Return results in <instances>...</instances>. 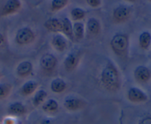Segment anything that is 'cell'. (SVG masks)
I'll list each match as a JSON object with an SVG mask.
<instances>
[{
    "label": "cell",
    "mask_w": 151,
    "mask_h": 124,
    "mask_svg": "<svg viewBox=\"0 0 151 124\" xmlns=\"http://www.w3.org/2000/svg\"><path fill=\"white\" fill-rule=\"evenodd\" d=\"M8 112L13 115H22L26 113V107L20 102H14L8 106Z\"/></svg>",
    "instance_id": "cell-13"
},
{
    "label": "cell",
    "mask_w": 151,
    "mask_h": 124,
    "mask_svg": "<svg viewBox=\"0 0 151 124\" xmlns=\"http://www.w3.org/2000/svg\"><path fill=\"white\" fill-rule=\"evenodd\" d=\"M68 0H52L51 8L53 11H57L66 6Z\"/></svg>",
    "instance_id": "cell-25"
},
{
    "label": "cell",
    "mask_w": 151,
    "mask_h": 124,
    "mask_svg": "<svg viewBox=\"0 0 151 124\" xmlns=\"http://www.w3.org/2000/svg\"><path fill=\"white\" fill-rule=\"evenodd\" d=\"M64 106L68 111H76L83 106V101L77 97H70L65 100Z\"/></svg>",
    "instance_id": "cell-10"
},
{
    "label": "cell",
    "mask_w": 151,
    "mask_h": 124,
    "mask_svg": "<svg viewBox=\"0 0 151 124\" xmlns=\"http://www.w3.org/2000/svg\"><path fill=\"white\" fill-rule=\"evenodd\" d=\"M131 14V9L126 5H119L113 11V19L117 22H124L128 20Z\"/></svg>",
    "instance_id": "cell-5"
},
{
    "label": "cell",
    "mask_w": 151,
    "mask_h": 124,
    "mask_svg": "<svg viewBox=\"0 0 151 124\" xmlns=\"http://www.w3.org/2000/svg\"><path fill=\"white\" fill-rule=\"evenodd\" d=\"M38 87V84L36 81L29 80L22 86L21 94L24 96H29L33 94Z\"/></svg>",
    "instance_id": "cell-15"
},
{
    "label": "cell",
    "mask_w": 151,
    "mask_h": 124,
    "mask_svg": "<svg viewBox=\"0 0 151 124\" xmlns=\"http://www.w3.org/2000/svg\"><path fill=\"white\" fill-rule=\"evenodd\" d=\"M66 83L61 78L54 79L50 83V89L54 93H62L66 89Z\"/></svg>",
    "instance_id": "cell-14"
},
{
    "label": "cell",
    "mask_w": 151,
    "mask_h": 124,
    "mask_svg": "<svg viewBox=\"0 0 151 124\" xmlns=\"http://www.w3.org/2000/svg\"><path fill=\"white\" fill-rule=\"evenodd\" d=\"M125 1H127V2H136V0H125Z\"/></svg>",
    "instance_id": "cell-31"
},
{
    "label": "cell",
    "mask_w": 151,
    "mask_h": 124,
    "mask_svg": "<svg viewBox=\"0 0 151 124\" xmlns=\"http://www.w3.org/2000/svg\"><path fill=\"white\" fill-rule=\"evenodd\" d=\"M101 81L104 86L107 89L112 90L118 87V72L113 64H108L102 70L101 74Z\"/></svg>",
    "instance_id": "cell-1"
},
{
    "label": "cell",
    "mask_w": 151,
    "mask_h": 124,
    "mask_svg": "<svg viewBox=\"0 0 151 124\" xmlns=\"http://www.w3.org/2000/svg\"><path fill=\"white\" fill-rule=\"evenodd\" d=\"M21 8V2L19 0H8L2 9L1 15L8 16L17 12Z\"/></svg>",
    "instance_id": "cell-7"
},
{
    "label": "cell",
    "mask_w": 151,
    "mask_h": 124,
    "mask_svg": "<svg viewBox=\"0 0 151 124\" xmlns=\"http://www.w3.org/2000/svg\"><path fill=\"white\" fill-rule=\"evenodd\" d=\"M78 64V57L74 54H70L65 58L64 62L65 69L68 71H72L76 68Z\"/></svg>",
    "instance_id": "cell-17"
},
{
    "label": "cell",
    "mask_w": 151,
    "mask_h": 124,
    "mask_svg": "<svg viewBox=\"0 0 151 124\" xmlns=\"http://www.w3.org/2000/svg\"><path fill=\"white\" fill-rule=\"evenodd\" d=\"M150 1H151V0H150Z\"/></svg>",
    "instance_id": "cell-32"
},
{
    "label": "cell",
    "mask_w": 151,
    "mask_h": 124,
    "mask_svg": "<svg viewBox=\"0 0 151 124\" xmlns=\"http://www.w3.org/2000/svg\"><path fill=\"white\" fill-rule=\"evenodd\" d=\"M62 22V31L67 36H68L70 39H73L74 34H73V25L72 23H71L70 20L68 17H65V18L63 19Z\"/></svg>",
    "instance_id": "cell-18"
},
{
    "label": "cell",
    "mask_w": 151,
    "mask_h": 124,
    "mask_svg": "<svg viewBox=\"0 0 151 124\" xmlns=\"http://www.w3.org/2000/svg\"><path fill=\"white\" fill-rule=\"evenodd\" d=\"M56 58L50 54H47L44 55L41 59L42 68L46 71H52L56 65Z\"/></svg>",
    "instance_id": "cell-8"
},
{
    "label": "cell",
    "mask_w": 151,
    "mask_h": 124,
    "mask_svg": "<svg viewBox=\"0 0 151 124\" xmlns=\"http://www.w3.org/2000/svg\"><path fill=\"white\" fill-rule=\"evenodd\" d=\"M5 42V37H4L3 34L0 33V46Z\"/></svg>",
    "instance_id": "cell-29"
},
{
    "label": "cell",
    "mask_w": 151,
    "mask_h": 124,
    "mask_svg": "<svg viewBox=\"0 0 151 124\" xmlns=\"http://www.w3.org/2000/svg\"><path fill=\"white\" fill-rule=\"evenodd\" d=\"M41 124H53V123L51 120H50L45 119L42 121Z\"/></svg>",
    "instance_id": "cell-28"
},
{
    "label": "cell",
    "mask_w": 151,
    "mask_h": 124,
    "mask_svg": "<svg viewBox=\"0 0 151 124\" xmlns=\"http://www.w3.org/2000/svg\"><path fill=\"white\" fill-rule=\"evenodd\" d=\"M11 91V86L8 83H0V100H3L9 96Z\"/></svg>",
    "instance_id": "cell-23"
},
{
    "label": "cell",
    "mask_w": 151,
    "mask_h": 124,
    "mask_svg": "<svg viewBox=\"0 0 151 124\" xmlns=\"http://www.w3.org/2000/svg\"><path fill=\"white\" fill-rule=\"evenodd\" d=\"M73 34L78 39H83L85 35V25L81 22H76L73 25Z\"/></svg>",
    "instance_id": "cell-21"
},
{
    "label": "cell",
    "mask_w": 151,
    "mask_h": 124,
    "mask_svg": "<svg viewBox=\"0 0 151 124\" xmlns=\"http://www.w3.org/2000/svg\"><path fill=\"white\" fill-rule=\"evenodd\" d=\"M139 124H151V119L150 118H145L142 120Z\"/></svg>",
    "instance_id": "cell-27"
},
{
    "label": "cell",
    "mask_w": 151,
    "mask_h": 124,
    "mask_svg": "<svg viewBox=\"0 0 151 124\" xmlns=\"http://www.w3.org/2000/svg\"><path fill=\"white\" fill-rule=\"evenodd\" d=\"M33 66L29 61H23L20 62L17 68V75L22 77H25L31 73Z\"/></svg>",
    "instance_id": "cell-11"
},
{
    "label": "cell",
    "mask_w": 151,
    "mask_h": 124,
    "mask_svg": "<svg viewBox=\"0 0 151 124\" xmlns=\"http://www.w3.org/2000/svg\"><path fill=\"white\" fill-rule=\"evenodd\" d=\"M127 99L132 103H145L148 100V96L141 88L131 87L127 91Z\"/></svg>",
    "instance_id": "cell-4"
},
{
    "label": "cell",
    "mask_w": 151,
    "mask_h": 124,
    "mask_svg": "<svg viewBox=\"0 0 151 124\" xmlns=\"http://www.w3.org/2000/svg\"><path fill=\"white\" fill-rule=\"evenodd\" d=\"M45 27L51 32L62 31V22L56 18H51L47 20L45 22Z\"/></svg>",
    "instance_id": "cell-12"
},
{
    "label": "cell",
    "mask_w": 151,
    "mask_h": 124,
    "mask_svg": "<svg viewBox=\"0 0 151 124\" xmlns=\"http://www.w3.org/2000/svg\"><path fill=\"white\" fill-rule=\"evenodd\" d=\"M42 109L44 112H48V113L55 112L59 109V103L54 99H49L43 103Z\"/></svg>",
    "instance_id": "cell-19"
},
{
    "label": "cell",
    "mask_w": 151,
    "mask_h": 124,
    "mask_svg": "<svg viewBox=\"0 0 151 124\" xmlns=\"http://www.w3.org/2000/svg\"><path fill=\"white\" fill-rule=\"evenodd\" d=\"M47 96V94L45 90H39L38 91H36L34 97H33V104L37 107V106L41 105L42 103H44L45 100L46 99Z\"/></svg>",
    "instance_id": "cell-22"
},
{
    "label": "cell",
    "mask_w": 151,
    "mask_h": 124,
    "mask_svg": "<svg viewBox=\"0 0 151 124\" xmlns=\"http://www.w3.org/2000/svg\"><path fill=\"white\" fill-rule=\"evenodd\" d=\"M134 77L140 83H147L151 78V71L147 67L139 65L135 69Z\"/></svg>",
    "instance_id": "cell-6"
},
{
    "label": "cell",
    "mask_w": 151,
    "mask_h": 124,
    "mask_svg": "<svg viewBox=\"0 0 151 124\" xmlns=\"http://www.w3.org/2000/svg\"><path fill=\"white\" fill-rule=\"evenodd\" d=\"M112 49L116 54H122L126 51L128 46V40L127 36L122 33H118L113 36L111 40Z\"/></svg>",
    "instance_id": "cell-2"
},
{
    "label": "cell",
    "mask_w": 151,
    "mask_h": 124,
    "mask_svg": "<svg viewBox=\"0 0 151 124\" xmlns=\"http://www.w3.org/2000/svg\"><path fill=\"white\" fill-rule=\"evenodd\" d=\"M139 46L144 50H147L151 46V33L148 31H144L139 38Z\"/></svg>",
    "instance_id": "cell-16"
},
{
    "label": "cell",
    "mask_w": 151,
    "mask_h": 124,
    "mask_svg": "<svg viewBox=\"0 0 151 124\" xmlns=\"http://www.w3.org/2000/svg\"><path fill=\"white\" fill-rule=\"evenodd\" d=\"M52 46L58 51H64L68 46L66 38L60 33L55 35L52 39Z\"/></svg>",
    "instance_id": "cell-9"
},
{
    "label": "cell",
    "mask_w": 151,
    "mask_h": 124,
    "mask_svg": "<svg viewBox=\"0 0 151 124\" xmlns=\"http://www.w3.org/2000/svg\"><path fill=\"white\" fill-rule=\"evenodd\" d=\"M87 2L92 8H98L101 5V0H87Z\"/></svg>",
    "instance_id": "cell-26"
},
{
    "label": "cell",
    "mask_w": 151,
    "mask_h": 124,
    "mask_svg": "<svg viewBox=\"0 0 151 124\" xmlns=\"http://www.w3.org/2000/svg\"><path fill=\"white\" fill-rule=\"evenodd\" d=\"M35 38L34 33L29 28H22L17 31L16 34V42L19 45H27L32 43Z\"/></svg>",
    "instance_id": "cell-3"
},
{
    "label": "cell",
    "mask_w": 151,
    "mask_h": 124,
    "mask_svg": "<svg viewBox=\"0 0 151 124\" xmlns=\"http://www.w3.org/2000/svg\"><path fill=\"white\" fill-rule=\"evenodd\" d=\"M5 124H14V123L12 119H6L5 121Z\"/></svg>",
    "instance_id": "cell-30"
},
{
    "label": "cell",
    "mask_w": 151,
    "mask_h": 124,
    "mask_svg": "<svg viewBox=\"0 0 151 124\" xmlns=\"http://www.w3.org/2000/svg\"><path fill=\"white\" fill-rule=\"evenodd\" d=\"M88 28L92 34H99L101 30V25H100L99 22L93 17L89 19L88 21Z\"/></svg>",
    "instance_id": "cell-20"
},
{
    "label": "cell",
    "mask_w": 151,
    "mask_h": 124,
    "mask_svg": "<svg viewBox=\"0 0 151 124\" xmlns=\"http://www.w3.org/2000/svg\"><path fill=\"white\" fill-rule=\"evenodd\" d=\"M70 15L73 20L75 21H79L85 17V11L80 8H75L71 11Z\"/></svg>",
    "instance_id": "cell-24"
}]
</instances>
